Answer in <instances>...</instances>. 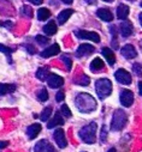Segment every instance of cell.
<instances>
[{
  "instance_id": "obj_1",
  "label": "cell",
  "mask_w": 142,
  "mask_h": 152,
  "mask_svg": "<svg viewBox=\"0 0 142 152\" xmlns=\"http://www.w3.org/2000/svg\"><path fill=\"white\" fill-rule=\"evenodd\" d=\"M76 107L81 113H92L96 108V102L89 94H80L75 99Z\"/></svg>"
},
{
  "instance_id": "obj_2",
  "label": "cell",
  "mask_w": 142,
  "mask_h": 152,
  "mask_svg": "<svg viewBox=\"0 0 142 152\" xmlns=\"http://www.w3.org/2000/svg\"><path fill=\"white\" fill-rule=\"evenodd\" d=\"M96 124H89L80 129V138L86 142V144H94L95 142V133H96Z\"/></svg>"
},
{
  "instance_id": "obj_3",
  "label": "cell",
  "mask_w": 142,
  "mask_h": 152,
  "mask_svg": "<svg viewBox=\"0 0 142 152\" xmlns=\"http://www.w3.org/2000/svg\"><path fill=\"white\" fill-rule=\"evenodd\" d=\"M95 90H96V94H98V96L100 98L107 97L111 94V91H112V83H111V80L106 79V78H101V79L96 80Z\"/></svg>"
},
{
  "instance_id": "obj_4",
  "label": "cell",
  "mask_w": 142,
  "mask_h": 152,
  "mask_svg": "<svg viewBox=\"0 0 142 152\" xmlns=\"http://www.w3.org/2000/svg\"><path fill=\"white\" fill-rule=\"evenodd\" d=\"M126 114L125 111H123L122 109H117L113 113V118H112V122H111V128L113 131H121L123 129V127L126 124Z\"/></svg>"
},
{
  "instance_id": "obj_5",
  "label": "cell",
  "mask_w": 142,
  "mask_h": 152,
  "mask_svg": "<svg viewBox=\"0 0 142 152\" xmlns=\"http://www.w3.org/2000/svg\"><path fill=\"white\" fill-rule=\"evenodd\" d=\"M75 34H76V36L78 37V39H83V40H90V41H94L95 43H99V42H100V36H99V34H96V32L80 30V31H76Z\"/></svg>"
},
{
  "instance_id": "obj_6",
  "label": "cell",
  "mask_w": 142,
  "mask_h": 152,
  "mask_svg": "<svg viewBox=\"0 0 142 152\" xmlns=\"http://www.w3.org/2000/svg\"><path fill=\"white\" fill-rule=\"evenodd\" d=\"M115 77L117 79V82H119L121 84H124V85H129L131 83V75L128 71L121 68L118 69L116 73H115Z\"/></svg>"
},
{
  "instance_id": "obj_7",
  "label": "cell",
  "mask_w": 142,
  "mask_h": 152,
  "mask_svg": "<svg viewBox=\"0 0 142 152\" xmlns=\"http://www.w3.org/2000/svg\"><path fill=\"white\" fill-rule=\"evenodd\" d=\"M34 152H57L53 146L47 141V140H40L36 145H35V148H34Z\"/></svg>"
},
{
  "instance_id": "obj_8",
  "label": "cell",
  "mask_w": 142,
  "mask_h": 152,
  "mask_svg": "<svg viewBox=\"0 0 142 152\" xmlns=\"http://www.w3.org/2000/svg\"><path fill=\"white\" fill-rule=\"evenodd\" d=\"M134 102V94L132 91L130 90H123L121 92V103L124 105V107H130Z\"/></svg>"
},
{
  "instance_id": "obj_9",
  "label": "cell",
  "mask_w": 142,
  "mask_h": 152,
  "mask_svg": "<svg viewBox=\"0 0 142 152\" xmlns=\"http://www.w3.org/2000/svg\"><path fill=\"white\" fill-rule=\"evenodd\" d=\"M53 137H54V140H55L57 145H58L60 148L66 147L67 141H66V138H65V133H64V131H63L61 128H58V129L54 132Z\"/></svg>"
},
{
  "instance_id": "obj_10",
  "label": "cell",
  "mask_w": 142,
  "mask_h": 152,
  "mask_svg": "<svg viewBox=\"0 0 142 152\" xmlns=\"http://www.w3.org/2000/svg\"><path fill=\"white\" fill-rule=\"evenodd\" d=\"M47 84L50 88L55 89V88H60L64 84V79L58 74H50V77L47 79Z\"/></svg>"
},
{
  "instance_id": "obj_11",
  "label": "cell",
  "mask_w": 142,
  "mask_h": 152,
  "mask_svg": "<svg viewBox=\"0 0 142 152\" xmlns=\"http://www.w3.org/2000/svg\"><path fill=\"white\" fill-rule=\"evenodd\" d=\"M119 30H121V35L123 36V37H129L130 35H131V32H132V24H131V22L130 20H123L122 23H121V25H119Z\"/></svg>"
},
{
  "instance_id": "obj_12",
  "label": "cell",
  "mask_w": 142,
  "mask_h": 152,
  "mask_svg": "<svg viewBox=\"0 0 142 152\" xmlns=\"http://www.w3.org/2000/svg\"><path fill=\"white\" fill-rule=\"evenodd\" d=\"M94 53V47L92 45H88V43H84V45H81L78 48H77V52H76V55L77 56H86V55H90Z\"/></svg>"
},
{
  "instance_id": "obj_13",
  "label": "cell",
  "mask_w": 142,
  "mask_h": 152,
  "mask_svg": "<svg viewBox=\"0 0 142 152\" xmlns=\"http://www.w3.org/2000/svg\"><path fill=\"white\" fill-rule=\"evenodd\" d=\"M121 53H122V55H123L124 58H126V59H132V58H135V56L137 55V52H136V49L134 48L132 45H125V46L122 48Z\"/></svg>"
},
{
  "instance_id": "obj_14",
  "label": "cell",
  "mask_w": 142,
  "mask_h": 152,
  "mask_svg": "<svg viewBox=\"0 0 142 152\" xmlns=\"http://www.w3.org/2000/svg\"><path fill=\"white\" fill-rule=\"evenodd\" d=\"M41 132V126L39 124H34V125H30L28 128H27V134L29 137V139H35L39 133Z\"/></svg>"
},
{
  "instance_id": "obj_15",
  "label": "cell",
  "mask_w": 142,
  "mask_h": 152,
  "mask_svg": "<svg viewBox=\"0 0 142 152\" xmlns=\"http://www.w3.org/2000/svg\"><path fill=\"white\" fill-rule=\"evenodd\" d=\"M59 52H60L59 46H58L57 43H54V45H52L51 47L46 48L44 52H41V56H42V58H50V56H53V55L59 54Z\"/></svg>"
},
{
  "instance_id": "obj_16",
  "label": "cell",
  "mask_w": 142,
  "mask_h": 152,
  "mask_svg": "<svg viewBox=\"0 0 142 152\" xmlns=\"http://www.w3.org/2000/svg\"><path fill=\"white\" fill-rule=\"evenodd\" d=\"M96 15H98V17L100 19H102L105 22H111L113 19V15L109 9H99Z\"/></svg>"
},
{
  "instance_id": "obj_17",
  "label": "cell",
  "mask_w": 142,
  "mask_h": 152,
  "mask_svg": "<svg viewBox=\"0 0 142 152\" xmlns=\"http://www.w3.org/2000/svg\"><path fill=\"white\" fill-rule=\"evenodd\" d=\"M129 16V6L125 5V4H121L118 7H117V17L118 19H122V20H125Z\"/></svg>"
},
{
  "instance_id": "obj_18",
  "label": "cell",
  "mask_w": 142,
  "mask_h": 152,
  "mask_svg": "<svg viewBox=\"0 0 142 152\" xmlns=\"http://www.w3.org/2000/svg\"><path fill=\"white\" fill-rule=\"evenodd\" d=\"M101 53H102L104 58H105L106 60H107V62H109L111 66H113V65H115V62H116V56H115L113 52H112L110 48H102Z\"/></svg>"
},
{
  "instance_id": "obj_19",
  "label": "cell",
  "mask_w": 142,
  "mask_h": 152,
  "mask_svg": "<svg viewBox=\"0 0 142 152\" xmlns=\"http://www.w3.org/2000/svg\"><path fill=\"white\" fill-rule=\"evenodd\" d=\"M57 24H55V22L54 20H50L45 26H44V31H45V34L46 35H48V36H52V35H54L55 32H57Z\"/></svg>"
},
{
  "instance_id": "obj_20",
  "label": "cell",
  "mask_w": 142,
  "mask_h": 152,
  "mask_svg": "<svg viewBox=\"0 0 142 152\" xmlns=\"http://www.w3.org/2000/svg\"><path fill=\"white\" fill-rule=\"evenodd\" d=\"M64 124V119H63V115H60L59 113H55V116L48 122L47 127L48 128H54L55 126H59V125H63Z\"/></svg>"
},
{
  "instance_id": "obj_21",
  "label": "cell",
  "mask_w": 142,
  "mask_h": 152,
  "mask_svg": "<svg viewBox=\"0 0 142 152\" xmlns=\"http://www.w3.org/2000/svg\"><path fill=\"white\" fill-rule=\"evenodd\" d=\"M72 13H74V10H71V9H67V10L61 11L59 13V16H58V23L59 24H64L70 18V16L72 15Z\"/></svg>"
},
{
  "instance_id": "obj_22",
  "label": "cell",
  "mask_w": 142,
  "mask_h": 152,
  "mask_svg": "<svg viewBox=\"0 0 142 152\" xmlns=\"http://www.w3.org/2000/svg\"><path fill=\"white\" fill-rule=\"evenodd\" d=\"M36 77L40 80L48 79V77H50V69H48V67H40L38 69V72H36Z\"/></svg>"
},
{
  "instance_id": "obj_23",
  "label": "cell",
  "mask_w": 142,
  "mask_h": 152,
  "mask_svg": "<svg viewBox=\"0 0 142 152\" xmlns=\"http://www.w3.org/2000/svg\"><path fill=\"white\" fill-rule=\"evenodd\" d=\"M104 68V62H102V60L100 59V58H95L92 62H90V69L93 71V72H98V71H100V69H102Z\"/></svg>"
},
{
  "instance_id": "obj_24",
  "label": "cell",
  "mask_w": 142,
  "mask_h": 152,
  "mask_svg": "<svg viewBox=\"0 0 142 152\" xmlns=\"http://www.w3.org/2000/svg\"><path fill=\"white\" fill-rule=\"evenodd\" d=\"M50 17H51V11H50L48 9L42 7V9H40V10L38 11V19H39V20H46V19H48Z\"/></svg>"
},
{
  "instance_id": "obj_25",
  "label": "cell",
  "mask_w": 142,
  "mask_h": 152,
  "mask_svg": "<svg viewBox=\"0 0 142 152\" xmlns=\"http://www.w3.org/2000/svg\"><path fill=\"white\" fill-rule=\"evenodd\" d=\"M0 89H1V95L4 96L6 94H12L16 90V86L13 84H1Z\"/></svg>"
},
{
  "instance_id": "obj_26",
  "label": "cell",
  "mask_w": 142,
  "mask_h": 152,
  "mask_svg": "<svg viewBox=\"0 0 142 152\" xmlns=\"http://www.w3.org/2000/svg\"><path fill=\"white\" fill-rule=\"evenodd\" d=\"M51 114H52V109H51V108H45V109L42 110V113H41V115H40V119H41L42 121H46V120H48V118L51 116Z\"/></svg>"
},
{
  "instance_id": "obj_27",
  "label": "cell",
  "mask_w": 142,
  "mask_h": 152,
  "mask_svg": "<svg viewBox=\"0 0 142 152\" xmlns=\"http://www.w3.org/2000/svg\"><path fill=\"white\" fill-rule=\"evenodd\" d=\"M38 98H39L41 102H45V101L48 99V92H47V90H46L45 88L41 89V90L38 92Z\"/></svg>"
},
{
  "instance_id": "obj_28",
  "label": "cell",
  "mask_w": 142,
  "mask_h": 152,
  "mask_svg": "<svg viewBox=\"0 0 142 152\" xmlns=\"http://www.w3.org/2000/svg\"><path fill=\"white\" fill-rule=\"evenodd\" d=\"M60 111H61V114H63V116H65V118H71V110L69 109V107H67L66 104H63V105H61Z\"/></svg>"
},
{
  "instance_id": "obj_29",
  "label": "cell",
  "mask_w": 142,
  "mask_h": 152,
  "mask_svg": "<svg viewBox=\"0 0 142 152\" xmlns=\"http://www.w3.org/2000/svg\"><path fill=\"white\" fill-rule=\"evenodd\" d=\"M76 83H77V84H80V85L87 86V85L90 83V79H89V77H87V75H82V77H81V79L76 80Z\"/></svg>"
},
{
  "instance_id": "obj_30",
  "label": "cell",
  "mask_w": 142,
  "mask_h": 152,
  "mask_svg": "<svg viewBox=\"0 0 142 152\" xmlns=\"http://www.w3.org/2000/svg\"><path fill=\"white\" fill-rule=\"evenodd\" d=\"M22 12H23L24 16L33 17V11H31V7H30V6H23V7H22Z\"/></svg>"
},
{
  "instance_id": "obj_31",
  "label": "cell",
  "mask_w": 142,
  "mask_h": 152,
  "mask_svg": "<svg viewBox=\"0 0 142 152\" xmlns=\"http://www.w3.org/2000/svg\"><path fill=\"white\" fill-rule=\"evenodd\" d=\"M36 41H38L40 45H42V46L48 43V39H47V37L41 36V35H38V36H36Z\"/></svg>"
},
{
  "instance_id": "obj_32",
  "label": "cell",
  "mask_w": 142,
  "mask_h": 152,
  "mask_svg": "<svg viewBox=\"0 0 142 152\" xmlns=\"http://www.w3.org/2000/svg\"><path fill=\"white\" fill-rule=\"evenodd\" d=\"M63 61L65 62L67 71H70V69H71V67H72V61H71V59H70L69 56H63Z\"/></svg>"
},
{
  "instance_id": "obj_33",
  "label": "cell",
  "mask_w": 142,
  "mask_h": 152,
  "mask_svg": "<svg viewBox=\"0 0 142 152\" xmlns=\"http://www.w3.org/2000/svg\"><path fill=\"white\" fill-rule=\"evenodd\" d=\"M132 69H134V72H135L137 75H142V66H141L140 64H134Z\"/></svg>"
},
{
  "instance_id": "obj_34",
  "label": "cell",
  "mask_w": 142,
  "mask_h": 152,
  "mask_svg": "<svg viewBox=\"0 0 142 152\" xmlns=\"http://www.w3.org/2000/svg\"><path fill=\"white\" fill-rule=\"evenodd\" d=\"M1 52H3V53H5V54L7 55V58H11V49L6 48L5 46H1Z\"/></svg>"
},
{
  "instance_id": "obj_35",
  "label": "cell",
  "mask_w": 142,
  "mask_h": 152,
  "mask_svg": "<svg viewBox=\"0 0 142 152\" xmlns=\"http://www.w3.org/2000/svg\"><path fill=\"white\" fill-rule=\"evenodd\" d=\"M106 135H107V131H106V127H102V129H101V141L106 140Z\"/></svg>"
},
{
  "instance_id": "obj_36",
  "label": "cell",
  "mask_w": 142,
  "mask_h": 152,
  "mask_svg": "<svg viewBox=\"0 0 142 152\" xmlns=\"http://www.w3.org/2000/svg\"><path fill=\"white\" fill-rule=\"evenodd\" d=\"M64 97H65V96H64V92H63V91H59V92L57 94V97H55V99H57L58 102H61V101L64 99Z\"/></svg>"
},
{
  "instance_id": "obj_37",
  "label": "cell",
  "mask_w": 142,
  "mask_h": 152,
  "mask_svg": "<svg viewBox=\"0 0 142 152\" xmlns=\"http://www.w3.org/2000/svg\"><path fill=\"white\" fill-rule=\"evenodd\" d=\"M29 1H30L31 4H34V5H41L44 0H29Z\"/></svg>"
},
{
  "instance_id": "obj_38",
  "label": "cell",
  "mask_w": 142,
  "mask_h": 152,
  "mask_svg": "<svg viewBox=\"0 0 142 152\" xmlns=\"http://www.w3.org/2000/svg\"><path fill=\"white\" fill-rule=\"evenodd\" d=\"M27 50H28L30 54H34V53H35V49H34L33 46H27Z\"/></svg>"
},
{
  "instance_id": "obj_39",
  "label": "cell",
  "mask_w": 142,
  "mask_h": 152,
  "mask_svg": "<svg viewBox=\"0 0 142 152\" xmlns=\"http://www.w3.org/2000/svg\"><path fill=\"white\" fill-rule=\"evenodd\" d=\"M138 92H140V95L142 96V82L138 83Z\"/></svg>"
},
{
  "instance_id": "obj_40",
  "label": "cell",
  "mask_w": 142,
  "mask_h": 152,
  "mask_svg": "<svg viewBox=\"0 0 142 152\" xmlns=\"http://www.w3.org/2000/svg\"><path fill=\"white\" fill-rule=\"evenodd\" d=\"M86 3H88V4H95L96 3V0H86Z\"/></svg>"
},
{
  "instance_id": "obj_41",
  "label": "cell",
  "mask_w": 142,
  "mask_h": 152,
  "mask_svg": "<svg viewBox=\"0 0 142 152\" xmlns=\"http://www.w3.org/2000/svg\"><path fill=\"white\" fill-rule=\"evenodd\" d=\"M61 1L65 4H72V0H61Z\"/></svg>"
},
{
  "instance_id": "obj_42",
  "label": "cell",
  "mask_w": 142,
  "mask_h": 152,
  "mask_svg": "<svg viewBox=\"0 0 142 152\" xmlns=\"http://www.w3.org/2000/svg\"><path fill=\"white\" fill-rule=\"evenodd\" d=\"M7 144H9V142H6V141H3V142H1V147H5Z\"/></svg>"
},
{
  "instance_id": "obj_43",
  "label": "cell",
  "mask_w": 142,
  "mask_h": 152,
  "mask_svg": "<svg viewBox=\"0 0 142 152\" xmlns=\"http://www.w3.org/2000/svg\"><path fill=\"white\" fill-rule=\"evenodd\" d=\"M138 18H140V23H141V25H142V13L138 15Z\"/></svg>"
},
{
  "instance_id": "obj_44",
  "label": "cell",
  "mask_w": 142,
  "mask_h": 152,
  "mask_svg": "<svg viewBox=\"0 0 142 152\" xmlns=\"http://www.w3.org/2000/svg\"><path fill=\"white\" fill-rule=\"evenodd\" d=\"M107 152H117V151H116V148H110Z\"/></svg>"
},
{
  "instance_id": "obj_45",
  "label": "cell",
  "mask_w": 142,
  "mask_h": 152,
  "mask_svg": "<svg viewBox=\"0 0 142 152\" xmlns=\"http://www.w3.org/2000/svg\"><path fill=\"white\" fill-rule=\"evenodd\" d=\"M104 1H106V3H112L113 0H104Z\"/></svg>"
},
{
  "instance_id": "obj_46",
  "label": "cell",
  "mask_w": 142,
  "mask_h": 152,
  "mask_svg": "<svg viewBox=\"0 0 142 152\" xmlns=\"http://www.w3.org/2000/svg\"><path fill=\"white\" fill-rule=\"evenodd\" d=\"M140 46H141V50H142V41L140 42Z\"/></svg>"
},
{
  "instance_id": "obj_47",
  "label": "cell",
  "mask_w": 142,
  "mask_h": 152,
  "mask_svg": "<svg viewBox=\"0 0 142 152\" xmlns=\"http://www.w3.org/2000/svg\"><path fill=\"white\" fill-rule=\"evenodd\" d=\"M141 7H142V3H141Z\"/></svg>"
}]
</instances>
